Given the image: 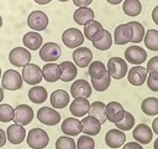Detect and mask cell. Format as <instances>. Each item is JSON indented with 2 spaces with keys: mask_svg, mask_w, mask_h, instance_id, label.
Instances as JSON below:
<instances>
[{
  "mask_svg": "<svg viewBox=\"0 0 158 149\" xmlns=\"http://www.w3.org/2000/svg\"><path fill=\"white\" fill-rule=\"evenodd\" d=\"M131 27V31H132V37H131V42L133 43H138L141 41H143L144 38V27L141 22H137V21H130L127 22Z\"/></svg>",
  "mask_w": 158,
  "mask_h": 149,
  "instance_id": "obj_34",
  "label": "cell"
},
{
  "mask_svg": "<svg viewBox=\"0 0 158 149\" xmlns=\"http://www.w3.org/2000/svg\"><path fill=\"white\" fill-rule=\"evenodd\" d=\"M93 0H73L74 5H77L78 7H84V6H88Z\"/></svg>",
  "mask_w": 158,
  "mask_h": 149,
  "instance_id": "obj_45",
  "label": "cell"
},
{
  "mask_svg": "<svg viewBox=\"0 0 158 149\" xmlns=\"http://www.w3.org/2000/svg\"><path fill=\"white\" fill-rule=\"evenodd\" d=\"M133 125H135V117H133L130 112H127V111L125 112L123 118H122L120 122L116 123L117 129H120V130H122V132H126V130L132 129Z\"/></svg>",
  "mask_w": 158,
  "mask_h": 149,
  "instance_id": "obj_37",
  "label": "cell"
},
{
  "mask_svg": "<svg viewBox=\"0 0 158 149\" xmlns=\"http://www.w3.org/2000/svg\"><path fill=\"white\" fill-rule=\"evenodd\" d=\"M95 148V142L90 135H80L78 142H77V149H94Z\"/></svg>",
  "mask_w": 158,
  "mask_h": 149,
  "instance_id": "obj_41",
  "label": "cell"
},
{
  "mask_svg": "<svg viewBox=\"0 0 158 149\" xmlns=\"http://www.w3.org/2000/svg\"><path fill=\"white\" fill-rule=\"evenodd\" d=\"M73 19L78 25H84L85 26L88 22L94 20V11L88 6L78 7L73 14Z\"/></svg>",
  "mask_w": 158,
  "mask_h": 149,
  "instance_id": "obj_27",
  "label": "cell"
},
{
  "mask_svg": "<svg viewBox=\"0 0 158 149\" xmlns=\"http://www.w3.org/2000/svg\"><path fill=\"white\" fill-rule=\"evenodd\" d=\"M60 66L54 62H48L42 67V76L47 82H56L60 79Z\"/></svg>",
  "mask_w": 158,
  "mask_h": 149,
  "instance_id": "obj_22",
  "label": "cell"
},
{
  "mask_svg": "<svg viewBox=\"0 0 158 149\" xmlns=\"http://www.w3.org/2000/svg\"><path fill=\"white\" fill-rule=\"evenodd\" d=\"M22 42H23V45H25V47L27 50L36 51V50H38L42 46L43 38H42V36L37 31H30V32H27V34L23 35Z\"/></svg>",
  "mask_w": 158,
  "mask_h": 149,
  "instance_id": "obj_25",
  "label": "cell"
},
{
  "mask_svg": "<svg viewBox=\"0 0 158 149\" xmlns=\"http://www.w3.org/2000/svg\"><path fill=\"white\" fill-rule=\"evenodd\" d=\"M122 149H143V148L138 142H128L123 145Z\"/></svg>",
  "mask_w": 158,
  "mask_h": 149,
  "instance_id": "obj_44",
  "label": "cell"
},
{
  "mask_svg": "<svg viewBox=\"0 0 158 149\" xmlns=\"http://www.w3.org/2000/svg\"><path fill=\"white\" fill-rule=\"evenodd\" d=\"M47 89L42 86H33L32 88H30L28 91V98L31 102L36 103V104H40V103H43L46 99H47Z\"/></svg>",
  "mask_w": 158,
  "mask_h": 149,
  "instance_id": "obj_30",
  "label": "cell"
},
{
  "mask_svg": "<svg viewBox=\"0 0 158 149\" xmlns=\"http://www.w3.org/2000/svg\"><path fill=\"white\" fill-rule=\"evenodd\" d=\"M122 10L128 16H137L142 11V4L139 0H125Z\"/></svg>",
  "mask_w": 158,
  "mask_h": 149,
  "instance_id": "obj_33",
  "label": "cell"
},
{
  "mask_svg": "<svg viewBox=\"0 0 158 149\" xmlns=\"http://www.w3.org/2000/svg\"><path fill=\"white\" fill-rule=\"evenodd\" d=\"M141 109L147 115H157L158 114V98L148 97L143 99L141 103Z\"/></svg>",
  "mask_w": 158,
  "mask_h": 149,
  "instance_id": "obj_32",
  "label": "cell"
},
{
  "mask_svg": "<svg viewBox=\"0 0 158 149\" xmlns=\"http://www.w3.org/2000/svg\"><path fill=\"white\" fill-rule=\"evenodd\" d=\"M89 115L96 118L101 124L105 123L106 119V104L100 102V101H95L90 104V109H89Z\"/></svg>",
  "mask_w": 158,
  "mask_h": 149,
  "instance_id": "obj_29",
  "label": "cell"
},
{
  "mask_svg": "<svg viewBox=\"0 0 158 149\" xmlns=\"http://www.w3.org/2000/svg\"><path fill=\"white\" fill-rule=\"evenodd\" d=\"M73 60H74V63L78 67L84 68V67H86L91 63L93 52L88 47H78L73 52Z\"/></svg>",
  "mask_w": 158,
  "mask_h": 149,
  "instance_id": "obj_19",
  "label": "cell"
},
{
  "mask_svg": "<svg viewBox=\"0 0 158 149\" xmlns=\"http://www.w3.org/2000/svg\"><path fill=\"white\" fill-rule=\"evenodd\" d=\"M51 0H35V2L40 4V5H44V4H48Z\"/></svg>",
  "mask_w": 158,
  "mask_h": 149,
  "instance_id": "obj_49",
  "label": "cell"
},
{
  "mask_svg": "<svg viewBox=\"0 0 158 149\" xmlns=\"http://www.w3.org/2000/svg\"><path fill=\"white\" fill-rule=\"evenodd\" d=\"M37 119L46 125H56L60 120V114L51 107H42L37 111Z\"/></svg>",
  "mask_w": 158,
  "mask_h": 149,
  "instance_id": "obj_9",
  "label": "cell"
},
{
  "mask_svg": "<svg viewBox=\"0 0 158 149\" xmlns=\"http://www.w3.org/2000/svg\"><path fill=\"white\" fill-rule=\"evenodd\" d=\"M102 30V25L96 21V20H91L90 22H88L85 26H84V36L88 38V40H93V37L100 31Z\"/></svg>",
  "mask_w": 158,
  "mask_h": 149,
  "instance_id": "obj_36",
  "label": "cell"
},
{
  "mask_svg": "<svg viewBox=\"0 0 158 149\" xmlns=\"http://www.w3.org/2000/svg\"><path fill=\"white\" fill-rule=\"evenodd\" d=\"M0 76H1V68H0Z\"/></svg>",
  "mask_w": 158,
  "mask_h": 149,
  "instance_id": "obj_55",
  "label": "cell"
},
{
  "mask_svg": "<svg viewBox=\"0 0 158 149\" xmlns=\"http://www.w3.org/2000/svg\"><path fill=\"white\" fill-rule=\"evenodd\" d=\"M69 109L74 117H84L86 113H89L90 103L86 98H74L69 106Z\"/></svg>",
  "mask_w": 158,
  "mask_h": 149,
  "instance_id": "obj_23",
  "label": "cell"
},
{
  "mask_svg": "<svg viewBox=\"0 0 158 149\" xmlns=\"http://www.w3.org/2000/svg\"><path fill=\"white\" fill-rule=\"evenodd\" d=\"M26 142H27L28 147L32 149H44L48 145L49 138H48V134L46 133V130H43L41 128H32L27 134Z\"/></svg>",
  "mask_w": 158,
  "mask_h": 149,
  "instance_id": "obj_1",
  "label": "cell"
},
{
  "mask_svg": "<svg viewBox=\"0 0 158 149\" xmlns=\"http://www.w3.org/2000/svg\"><path fill=\"white\" fill-rule=\"evenodd\" d=\"M143 41L148 50L158 51V30H147Z\"/></svg>",
  "mask_w": 158,
  "mask_h": 149,
  "instance_id": "obj_35",
  "label": "cell"
},
{
  "mask_svg": "<svg viewBox=\"0 0 158 149\" xmlns=\"http://www.w3.org/2000/svg\"><path fill=\"white\" fill-rule=\"evenodd\" d=\"M89 76L91 77V79H99L102 78L106 73H107V68L105 67V65L101 61H93L89 65Z\"/></svg>",
  "mask_w": 158,
  "mask_h": 149,
  "instance_id": "obj_31",
  "label": "cell"
},
{
  "mask_svg": "<svg viewBox=\"0 0 158 149\" xmlns=\"http://www.w3.org/2000/svg\"><path fill=\"white\" fill-rule=\"evenodd\" d=\"M42 68L35 63H28L22 68V79L32 86L38 84L42 81Z\"/></svg>",
  "mask_w": 158,
  "mask_h": 149,
  "instance_id": "obj_6",
  "label": "cell"
},
{
  "mask_svg": "<svg viewBox=\"0 0 158 149\" xmlns=\"http://www.w3.org/2000/svg\"><path fill=\"white\" fill-rule=\"evenodd\" d=\"M51 104L56 109H60L68 106L69 103V94L64 89H56L51 94Z\"/></svg>",
  "mask_w": 158,
  "mask_h": 149,
  "instance_id": "obj_26",
  "label": "cell"
},
{
  "mask_svg": "<svg viewBox=\"0 0 158 149\" xmlns=\"http://www.w3.org/2000/svg\"><path fill=\"white\" fill-rule=\"evenodd\" d=\"M56 149H77L75 140L68 135L59 137L56 140Z\"/></svg>",
  "mask_w": 158,
  "mask_h": 149,
  "instance_id": "obj_40",
  "label": "cell"
},
{
  "mask_svg": "<svg viewBox=\"0 0 158 149\" xmlns=\"http://www.w3.org/2000/svg\"><path fill=\"white\" fill-rule=\"evenodd\" d=\"M147 71L149 73H158V56L152 57L147 63Z\"/></svg>",
  "mask_w": 158,
  "mask_h": 149,
  "instance_id": "obj_43",
  "label": "cell"
},
{
  "mask_svg": "<svg viewBox=\"0 0 158 149\" xmlns=\"http://www.w3.org/2000/svg\"><path fill=\"white\" fill-rule=\"evenodd\" d=\"M9 61L11 65L16 67H25L31 61V53L30 50L25 47H15L9 53Z\"/></svg>",
  "mask_w": 158,
  "mask_h": 149,
  "instance_id": "obj_4",
  "label": "cell"
},
{
  "mask_svg": "<svg viewBox=\"0 0 158 149\" xmlns=\"http://www.w3.org/2000/svg\"><path fill=\"white\" fill-rule=\"evenodd\" d=\"M22 76H20V73L15 70H7L5 71V73L2 74V79H1V84L5 89L9 91H16L20 89L22 86Z\"/></svg>",
  "mask_w": 158,
  "mask_h": 149,
  "instance_id": "obj_7",
  "label": "cell"
},
{
  "mask_svg": "<svg viewBox=\"0 0 158 149\" xmlns=\"http://www.w3.org/2000/svg\"><path fill=\"white\" fill-rule=\"evenodd\" d=\"M27 25L30 26L31 30H35V31L46 30V27L48 26V16L46 15V12L41 10H35L28 15Z\"/></svg>",
  "mask_w": 158,
  "mask_h": 149,
  "instance_id": "obj_8",
  "label": "cell"
},
{
  "mask_svg": "<svg viewBox=\"0 0 158 149\" xmlns=\"http://www.w3.org/2000/svg\"><path fill=\"white\" fill-rule=\"evenodd\" d=\"M59 66H60V71H62L60 79L63 82L73 81L77 77L78 71H77V66L73 62H70V61H63V62L59 63Z\"/></svg>",
  "mask_w": 158,
  "mask_h": 149,
  "instance_id": "obj_28",
  "label": "cell"
},
{
  "mask_svg": "<svg viewBox=\"0 0 158 149\" xmlns=\"http://www.w3.org/2000/svg\"><path fill=\"white\" fill-rule=\"evenodd\" d=\"M132 137L139 144H148L153 139V130L147 124L141 123L136 125L135 129L132 130Z\"/></svg>",
  "mask_w": 158,
  "mask_h": 149,
  "instance_id": "obj_13",
  "label": "cell"
},
{
  "mask_svg": "<svg viewBox=\"0 0 158 149\" xmlns=\"http://www.w3.org/2000/svg\"><path fill=\"white\" fill-rule=\"evenodd\" d=\"M125 112L126 111L123 109L122 104L118 103V102L112 101V102H109L106 104V119L111 123L116 124L117 122H120L123 118Z\"/></svg>",
  "mask_w": 158,
  "mask_h": 149,
  "instance_id": "obj_14",
  "label": "cell"
},
{
  "mask_svg": "<svg viewBox=\"0 0 158 149\" xmlns=\"http://www.w3.org/2000/svg\"><path fill=\"white\" fill-rule=\"evenodd\" d=\"M73 98H88L91 94V84L85 79H75L70 86Z\"/></svg>",
  "mask_w": 158,
  "mask_h": 149,
  "instance_id": "obj_11",
  "label": "cell"
},
{
  "mask_svg": "<svg viewBox=\"0 0 158 149\" xmlns=\"http://www.w3.org/2000/svg\"><path fill=\"white\" fill-rule=\"evenodd\" d=\"M62 41L69 48H78L84 42V34L75 27H69L62 34Z\"/></svg>",
  "mask_w": 158,
  "mask_h": 149,
  "instance_id": "obj_2",
  "label": "cell"
},
{
  "mask_svg": "<svg viewBox=\"0 0 158 149\" xmlns=\"http://www.w3.org/2000/svg\"><path fill=\"white\" fill-rule=\"evenodd\" d=\"M6 137L11 144H21L26 137V130H25L23 125L15 123V124H11L10 127H7Z\"/></svg>",
  "mask_w": 158,
  "mask_h": 149,
  "instance_id": "obj_20",
  "label": "cell"
},
{
  "mask_svg": "<svg viewBox=\"0 0 158 149\" xmlns=\"http://www.w3.org/2000/svg\"><path fill=\"white\" fill-rule=\"evenodd\" d=\"M59 1H68V0H59Z\"/></svg>",
  "mask_w": 158,
  "mask_h": 149,
  "instance_id": "obj_54",
  "label": "cell"
},
{
  "mask_svg": "<svg viewBox=\"0 0 158 149\" xmlns=\"http://www.w3.org/2000/svg\"><path fill=\"white\" fill-rule=\"evenodd\" d=\"M33 119V109L27 104H19L15 108L14 122L20 125H27Z\"/></svg>",
  "mask_w": 158,
  "mask_h": 149,
  "instance_id": "obj_10",
  "label": "cell"
},
{
  "mask_svg": "<svg viewBox=\"0 0 158 149\" xmlns=\"http://www.w3.org/2000/svg\"><path fill=\"white\" fill-rule=\"evenodd\" d=\"M147 77L148 71L142 66H133L127 73V79L133 86H142L147 81Z\"/></svg>",
  "mask_w": 158,
  "mask_h": 149,
  "instance_id": "obj_17",
  "label": "cell"
},
{
  "mask_svg": "<svg viewBox=\"0 0 158 149\" xmlns=\"http://www.w3.org/2000/svg\"><path fill=\"white\" fill-rule=\"evenodd\" d=\"M154 149H158V138L154 140Z\"/></svg>",
  "mask_w": 158,
  "mask_h": 149,
  "instance_id": "obj_52",
  "label": "cell"
},
{
  "mask_svg": "<svg viewBox=\"0 0 158 149\" xmlns=\"http://www.w3.org/2000/svg\"><path fill=\"white\" fill-rule=\"evenodd\" d=\"M107 72L115 79H121L127 73V62L121 57H111L107 62Z\"/></svg>",
  "mask_w": 158,
  "mask_h": 149,
  "instance_id": "obj_3",
  "label": "cell"
},
{
  "mask_svg": "<svg viewBox=\"0 0 158 149\" xmlns=\"http://www.w3.org/2000/svg\"><path fill=\"white\" fill-rule=\"evenodd\" d=\"M132 31L128 24H121L115 29L114 32V41L116 45H125L131 41Z\"/></svg>",
  "mask_w": 158,
  "mask_h": 149,
  "instance_id": "obj_21",
  "label": "cell"
},
{
  "mask_svg": "<svg viewBox=\"0 0 158 149\" xmlns=\"http://www.w3.org/2000/svg\"><path fill=\"white\" fill-rule=\"evenodd\" d=\"M93 42V46L100 51H106L111 47L112 45V37H111V34L107 31V30H100L91 40Z\"/></svg>",
  "mask_w": 158,
  "mask_h": 149,
  "instance_id": "obj_16",
  "label": "cell"
},
{
  "mask_svg": "<svg viewBox=\"0 0 158 149\" xmlns=\"http://www.w3.org/2000/svg\"><path fill=\"white\" fill-rule=\"evenodd\" d=\"M147 86L151 91L153 92H158V73H149L147 77Z\"/></svg>",
  "mask_w": 158,
  "mask_h": 149,
  "instance_id": "obj_42",
  "label": "cell"
},
{
  "mask_svg": "<svg viewBox=\"0 0 158 149\" xmlns=\"http://www.w3.org/2000/svg\"><path fill=\"white\" fill-rule=\"evenodd\" d=\"M81 125H83V132L86 135H90V137L99 134L100 130H101V123L91 115L84 117L81 119Z\"/></svg>",
  "mask_w": 158,
  "mask_h": 149,
  "instance_id": "obj_24",
  "label": "cell"
},
{
  "mask_svg": "<svg viewBox=\"0 0 158 149\" xmlns=\"http://www.w3.org/2000/svg\"><path fill=\"white\" fill-rule=\"evenodd\" d=\"M6 140H7L6 133H5L2 129H0V147H4L5 143H6Z\"/></svg>",
  "mask_w": 158,
  "mask_h": 149,
  "instance_id": "obj_46",
  "label": "cell"
},
{
  "mask_svg": "<svg viewBox=\"0 0 158 149\" xmlns=\"http://www.w3.org/2000/svg\"><path fill=\"white\" fill-rule=\"evenodd\" d=\"M1 25H2V17L0 16V27H1Z\"/></svg>",
  "mask_w": 158,
  "mask_h": 149,
  "instance_id": "obj_53",
  "label": "cell"
},
{
  "mask_svg": "<svg viewBox=\"0 0 158 149\" xmlns=\"http://www.w3.org/2000/svg\"><path fill=\"white\" fill-rule=\"evenodd\" d=\"M111 83V76L109 74V72L102 77V78H99V79H91V86L94 87L95 91L98 92H104L109 88Z\"/></svg>",
  "mask_w": 158,
  "mask_h": 149,
  "instance_id": "obj_38",
  "label": "cell"
},
{
  "mask_svg": "<svg viewBox=\"0 0 158 149\" xmlns=\"http://www.w3.org/2000/svg\"><path fill=\"white\" fill-rule=\"evenodd\" d=\"M125 58L127 60V62L139 66L147 58V52L142 47L132 45L125 50Z\"/></svg>",
  "mask_w": 158,
  "mask_h": 149,
  "instance_id": "obj_12",
  "label": "cell"
},
{
  "mask_svg": "<svg viewBox=\"0 0 158 149\" xmlns=\"http://www.w3.org/2000/svg\"><path fill=\"white\" fill-rule=\"evenodd\" d=\"M152 130L158 135V117L153 120V123H152Z\"/></svg>",
  "mask_w": 158,
  "mask_h": 149,
  "instance_id": "obj_48",
  "label": "cell"
},
{
  "mask_svg": "<svg viewBox=\"0 0 158 149\" xmlns=\"http://www.w3.org/2000/svg\"><path fill=\"white\" fill-rule=\"evenodd\" d=\"M60 129L65 135L74 137V135H78L80 132H83V125H81V122L75 117H68L62 122Z\"/></svg>",
  "mask_w": 158,
  "mask_h": 149,
  "instance_id": "obj_15",
  "label": "cell"
},
{
  "mask_svg": "<svg viewBox=\"0 0 158 149\" xmlns=\"http://www.w3.org/2000/svg\"><path fill=\"white\" fill-rule=\"evenodd\" d=\"M14 117H15V109L10 104L6 103L0 104V122L6 123L14 120Z\"/></svg>",
  "mask_w": 158,
  "mask_h": 149,
  "instance_id": "obj_39",
  "label": "cell"
},
{
  "mask_svg": "<svg viewBox=\"0 0 158 149\" xmlns=\"http://www.w3.org/2000/svg\"><path fill=\"white\" fill-rule=\"evenodd\" d=\"M107 2H110V4H114V5H117V4H120L122 0H106Z\"/></svg>",
  "mask_w": 158,
  "mask_h": 149,
  "instance_id": "obj_50",
  "label": "cell"
},
{
  "mask_svg": "<svg viewBox=\"0 0 158 149\" xmlns=\"http://www.w3.org/2000/svg\"><path fill=\"white\" fill-rule=\"evenodd\" d=\"M62 55V50L56 42H46L40 48V58L44 62H54Z\"/></svg>",
  "mask_w": 158,
  "mask_h": 149,
  "instance_id": "obj_5",
  "label": "cell"
},
{
  "mask_svg": "<svg viewBox=\"0 0 158 149\" xmlns=\"http://www.w3.org/2000/svg\"><path fill=\"white\" fill-rule=\"evenodd\" d=\"M126 140V135L120 129H109L105 134V143L109 148H120Z\"/></svg>",
  "mask_w": 158,
  "mask_h": 149,
  "instance_id": "obj_18",
  "label": "cell"
},
{
  "mask_svg": "<svg viewBox=\"0 0 158 149\" xmlns=\"http://www.w3.org/2000/svg\"><path fill=\"white\" fill-rule=\"evenodd\" d=\"M152 20L154 21L156 25H158V5L152 10Z\"/></svg>",
  "mask_w": 158,
  "mask_h": 149,
  "instance_id": "obj_47",
  "label": "cell"
},
{
  "mask_svg": "<svg viewBox=\"0 0 158 149\" xmlns=\"http://www.w3.org/2000/svg\"><path fill=\"white\" fill-rule=\"evenodd\" d=\"M2 99H4V91L0 88V102H1Z\"/></svg>",
  "mask_w": 158,
  "mask_h": 149,
  "instance_id": "obj_51",
  "label": "cell"
}]
</instances>
